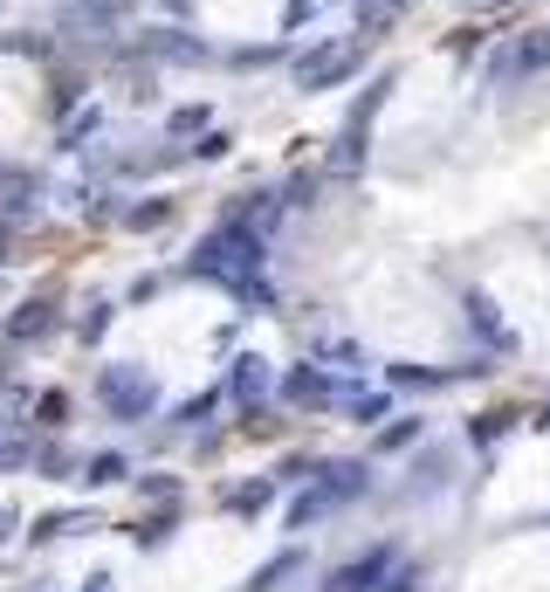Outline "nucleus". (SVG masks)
I'll return each mask as SVG.
<instances>
[{
  "label": "nucleus",
  "mask_w": 550,
  "mask_h": 592,
  "mask_svg": "<svg viewBox=\"0 0 550 592\" xmlns=\"http://www.w3.org/2000/svg\"><path fill=\"white\" fill-rule=\"evenodd\" d=\"M261 255H269V235H261L255 221H242V214H227L214 235H206L200 248H193V276H221L227 290H242V282L261 269Z\"/></svg>",
  "instance_id": "1"
},
{
  "label": "nucleus",
  "mask_w": 550,
  "mask_h": 592,
  "mask_svg": "<svg viewBox=\"0 0 550 592\" xmlns=\"http://www.w3.org/2000/svg\"><path fill=\"white\" fill-rule=\"evenodd\" d=\"M364 42H372V35H330V42H317V48H303V56L290 63V83H296L303 97H324V90H337V83H351V76L364 69Z\"/></svg>",
  "instance_id": "2"
},
{
  "label": "nucleus",
  "mask_w": 550,
  "mask_h": 592,
  "mask_svg": "<svg viewBox=\"0 0 550 592\" xmlns=\"http://www.w3.org/2000/svg\"><path fill=\"white\" fill-rule=\"evenodd\" d=\"M543 69H550V29H523L489 56V83L516 90V83H530V76H543Z\"/></svg>",
  "instance_id": "3"
},
{
  "label": "nucleus",
  "mask_w": 550,
  "mask_h": 592,
  "mask_svg": "<svg viewBox=\"0 0 550 592\" xmlns=\"http://www.w3.org/2000/svg\"><path fill=\"white\" fill-rule=\"evenodd\" d=\"M97 400H103V414H111V421H145L151 400H159V386H151L138 366H111L97 379Z\"/></svg>",
  "instance_id": "4"
},
{
  "label": "nucleus",
  "mask_w": 550,
  "mask_h": 592,
  "mask_svg": "<svg viewBox=\"0 0 550 592\" xmlns=\"http://www.w3.org/2000/svg\"><path fill=\"white\" fill-rule=\"evenodd\" d=\"M385 90H392V76H372V90L358 97V111H351V124L337 132V172H358L364 166V132H372V118H379V104H385Z\"/></svg>",
  "instance_id": "5"
},
{
  "label": "nucleus",
  "mask_w": 550,
  "mask_h": 592,
  "mask_svg": "<svg viewBox=\"0 0 550 592\" xmlns=\"http://www.w3.org/2000/svg\"><path fill=\"white\" fill-rule=\"evenodd\" d=\"M138 48H145L151 63H187V69L206 63V42H193V29H145Z\"/></svg>",
  "instance_id": "6"
},
{
  "label": "nucleus",
  "mask_w": 550,
  "mask_h": 592,
  "mask_svg": "<svg viewBox=\"0 0 550 592\" xmlns=\"http://www.w3.org/2000/svg\"><path fill=\"white\" fill-rule=\"evenodd\" d=\"M345 386H337L330 372H317V366H290L282 372V400H296V406H330Z\"/></svg>",
  "instance_id": "7"
},
{
  "label": "nucleus",
  "mask_w": 550,
  "mask_h": 592,
  "mask_svg": "<svg viewBox=\"0 0 550 592\" xmlns=\"http://www.w3.org/2000/svg\"><path fill=\"white\" fill-rule=\"evenodd\" d=\"M392 558H400L392 545H379V551H364L358 565H345V572L330 579V592H372V585H379V579L392 572Z\"/></svg>",
  "instance_id": "8"
},
{
  "label": "nucleus",
  "mask_w": 550,
  "mask_h": 592,
  "mask_svg": "<svg viewBox=\"0 0 550 592\" xmlns=\"http://www.w3.org/2000/svg\"><path fill=\"white\" fill-rule=\"evenodd\" d=\"M48 331H56V303H48V297H29V303L8 317V345H35V338H48Z\"/></svg>",
  "instance_id": "9"
},
{
  "label": "nucleus",
  "mask_w": 550,
  "mask_h": 592,
  "mask_svg": "<svg viewBox=\"0 0 550 592\" xmlns=\"http://www.w3.org/2000/svg\"><path fill=\"white\" fill-rule=\"evenodd\" d=\"M317 489H324L330 503H345V496H364V469H358V461H330Z\"/></svg>",
  "instance_id": "10"
},
{
  "label": "nucleus",
  "mask_w": 550,
  "mask_h": 592,
  "mask_svg": "<svg viewBox=\"0 0 550 592\" xmlns=\"http://www.w3.org/2000/svg\"><path fill=\"white\" fill-rule=\"evenodd\" d=\"M76 104H83V76H76V69L48 76V118H69Z\"/></svg>",
  "instance_id": "11"
},
{
  "label": "nucleus",
  "mask_w": 550,
  "mask_h": 592,
  "mask_svg": "<svg viewBox=\"0 0 550 592\" xmlns=\"http://www.w3.org/2000/svg\"><path fill=\"white\" fill-rule=\"evenodd\" d=\"M261 386H269V366H261V358H234L227 393H234V400H261Z\"/></svg>",
  "instance_id": "12"
},
{
  "label": "nucleus",
  "mask_w": 550,
  "mask_h": 592,
  "mask_svg": "<svg viewBox=\"0 0 550 592\" xmlns=\"http://www.w3.org/2000/svg\"><path fill=\"white\" fill-rule=\"evenodd\" d=\"M406 14V0H358V35H379Z\"/></svg>",
  "instance_id": "13"
},
{
  "label": "nucleus",
  "mask_w": 550,
  "mask_h": 592,
  "mask_svg": "<svg viewBox=\"0 0 550 592\" xmlns=\"http://www.w3.org/2000/svg\"><path fill=\"white\" fill-rule=\"evenodd\" d=\"M117 221L131 227V235H151V227H166V221H172V200H145V208H124Z\"/></svg>",
  "instance_id": "14"
},
{
  "label": "nucleus",
  "mask_w": 550,
  "mask_h": 592,
  "mask_svg": "<svg viewBox=\"0 0 550 592\" xmlns=\"http://www.w3.org/2000/svg\"><path fill=\"white\" fill-rule=\"evenodd\" d=\"M97 124H103V111H97V104H83V111H76V118L63 124V132H56V145H63V152H83V138L97 132Z\"/></svg>",
  "instance_id": "15"
},
{
  "label": "nucleus",
  "mask_w": 550,
  "mask_h": 592,
  "mask_svg": "<svg viewBox=\"0 0 550 592\" xmlns=\"http://www.w3.org/2000/svg\"><path fill=\"white\" fill-rule=\"evenodd\" d=\"M124 476H131V461H124V455H97L90 469H83L90 489H111V482H124Z\"/></svg>",
  "instance_id": "16"
},
{
  "label": "nucleus",
  "mask_w": 550,
  "mask_h": 592,
  "mask_svg": "<svg viewBox=\"0 0 550 592\" xmlns=\"http://www.w3.org/2000/svg\"><path fill=\"white\" fill-rule=\"evenodd\" d=\"M468 317H475V331H482V338H495V345H503V351L516 345V338H509V331H503V324H495V311H489V297H468Z\"/></svg>",
  "instance_id": "17"
},
{
  "label": "nucleus",
  "mask_w": 550,
  "mask_h": 592,
  "mask_svg": "<svg viewBox=\"0 0 550 592\" xmlns=\"http://www.w3.org/2000/svg\"><path fill=\"white\" fill-rule=\"evenodd\" d=\"M296 565H303V551H282L276 565H261V572H255V592H276V579H290Z\"/></svg>",
  "instance_id": "18"
},
{
  "label": "nucleus",
  "mask_w": 550,
  "mask_h": 592,
  "mask_svg": "<svg viewBox=\"0 0 550 592\" xmlns=\"http://www.w3.org/2000/svg\"><path fill=\"white\" fill-rule=\"evenodd\" d=\"M324 510H330V496H324V489H310V496H296V510H290V530H303V524H317Z\"/></svg>",
  "instance_id": "19"
},
{
  "label": "nucleus",
  "mask_w": 550,
  "mask_h": 592,
  "mask_svg": "<svg viewBox=\"0 0 550 592\" xmlns=\"http://www.w3.org/2000/svg\"><path fill=\"white\" fill-rule=\"evenodd\" d=\"M63 414H69V393H42L35 400V421L42 427H63Z\"/></svg>",
  "instance_id": "20"
},
{
  "label": "nucleus",
  "mask_w": 550,
  "mask_h": 592,
  "mask_svg": "<svg viewBox=\"0 0 550 592\" xmlns=\"http://www.w3.org/2000/svg\"><path fill=\"white\" fill-rule=\"evenodd\" d=\"M406 442H420V421H400V427L379 434V448H406Z\"/></svg>",
  "instance_id": "21"
},
{
  "label": "nucleus",
  "mask_w": 550,
  "mask_h": 592,
  "mask_svg": "<svg viewBox=\"0 0 550 592\" xmlns=\"http://www.w3.org/2000/svg\"><path fill=\"white\" fill-rule=\"evenodd\" d=\"M269 489H276V482H248L242 496H234V510H261V503H269Z\"/></svg>",
  "instance_id": "22"
},
{
  "label": "nucleus",
  "mask_w": 550,
  "mask_h": 592,
  "mask_svg": "<svg viewBox=\"0 0 550 592\" xmlns=\"http://www.w3.org/2000/svg\"><path fill=\"white\" fill-rule=\"evenodd\" d=\"M227 145H234V138H227V132H206V138H200V145H193V159H221V152H227Z\"/></svg>",
  "instance_id": "23"
},
{
  "label": "nucleus",
  "mask_w": 550,
  "mask_h": 592,
  "mask_svg": "<svg viewBox=\"0 0 550 592\" xmlns=\"http://www.w3.org/2000/svg\"><path fill=\"white\" fill-rule=\"evenodd\" d=\"M103 317H111V303H90V317H83V345L103 338Z\"/></svg>",
  "instance_id": "24"
},
{
  "label": "nucleus",
  "mask_w": 550,
  "mask_h": 592,
  "mask_svg": "<svg viewBox=\"0 0 550 592\" xmlns=\"http://www.w3.org/2000/svg\"><path fill=\"white\" fill-rule=\"evenodd\" d=\"M509 421H516V414H482V421H475V442H495V434H503Z\"/></svg>",
  "instance_id": "25"
},
{
  "label": "nucleus",
  "mask_w": 550,
  "mask_h": 592,
  "mask_svg": "<svg viewBox=\"0 0 550 592\" xmlns=\"http://www.w3.org/2000/svg\"><path fill=\"white\" fill-rule=\"evenodd\" d=\"M317 8H330V0H290V29H296V21H310Z\"/></svg>",
  "instance_id": "26"
},
{
  "label": "nucleus",
  "mask_w": 550,
  "mask_h": 592,
  "mask_svg": "<svg viewBox=\"0 0 550 592\" xmlns=\"http://www.w3.org/2000/svg\"><path fill=\"white\" fill-rule=\"evenodd\" d=\"M14 461H21V448H14V442H0V469H14Z\"/></svg>",
  "instance_id": "27"
},
{
  "label": "nucleus",
  "mask_w": 550,
  "mask_h": 592,
  "mask_svg": "<svg viewBox=\"0 0 550 592\" xmlns=\"http://www.w3.org/2000/svg\"><path fill=\"white\" fill-rule=\"evenodd\" d=\"M90 592H111V572H97V579H90Z\"/></svg>",
  "instance_id": "28"
},
{
  "label": "nucleus",
  "mask_w": 550,
  "mask_h": 592,
  "mask_svg": "<svg viewBox=\"0 0 550 592\" xmlns=\"http://www.w3.org/2000/svg\"><path fill=\"white\" fill-rule=\"evenodd\" d=\"M166 8H172V14H187V8H193V0H166Z\"/></svg>",
  "instance_id": "29"
},
{
  "label": "nucleus",
  "mask_w": 550,
  "mask_h": 592,
  "mask_svg": "<svg viewBox=\"0 0 550 592\" xmlns=\"http://www.w3.org/2000/svg\"><path fill=\"white\" fill-rule=\"evenodd\" d=\"M537 427H550V406H543V414H537Z\"/></svg>",
  "instance_id": "30"
},
{
  "label": "nucleus",
  "mask_w": 550,
  "mask_h": 592,
  "mask_svg": "<svg viewBox=\"0 0 550 592\" xmlns=\"http://www.w3.org/2000/svg\"><path fill=\"white\" fill-rule=\"evenodd\" d=\"M0 172H8V166H0Z\"/></svg>",
  "instance_id": "31"
}]
</instances>
